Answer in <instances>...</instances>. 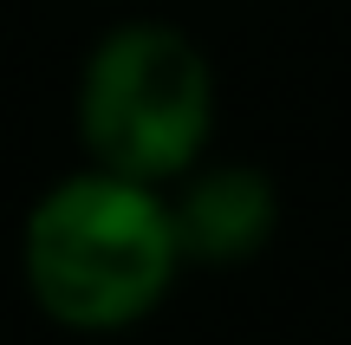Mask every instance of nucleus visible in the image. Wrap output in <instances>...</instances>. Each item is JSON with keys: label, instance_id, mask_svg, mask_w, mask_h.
Instances as JSON below:
<instances>
[{"label": "nucleus", "instance_id": "f257e3e1", "mask_svg": "<svg viewBox=\"0 0 351 345\" xmlns=\"http://www.w3.org/2000/svg\"><path fill=\"white\" fill-rule=\"evenodd\" d=\"M182 235L163 182L85 163L39 189L20 228L33 307L65 333H124L150 320L182 274Z\"/></svg>", "mask_w": 351, "mask_h": 345}, {"label": "nucleus", "instance_id": "f03ea898", "mask_svg": "<svg viewBox=\"0 0 351 345\" xmlns=\"http://www.w3.org/2000/svg\"><path fill=\"white\" fill-rule=\"evenodd\" d=\"M78 143L85 163L137 182H169L215 143V65L182 26L124 20L85 52L78 72Z\"/></svg>", "mask_w": 351, "mask_h": 345}, {"label": "nucleus", "instance_id": "7ed1b4c3", "mask_svg": "<svg viewBox=\"0 0 351 345\" xmlns=\"http://www.w3.org/2000/svg\"><path fill=\"white\" fill-rule=\"evenodd\" d=\"M169 209H176L189 267H241L280 228V189L254 163H208L202 156L189 176L169 182Z\"/></svg>", "mask_w": 351, "mask_h": 345}]
</instances>
